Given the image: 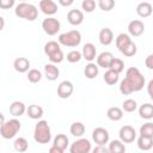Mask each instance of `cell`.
Segmentation results:
<instances>
[{
	"instance_id": "obj_1",
	"label": "cell",
	"mask_w": 153,
	"mask_h": 153,
	"mask_svg": "<svg viewBox=\"0 0 153 153\" xmlns=\"http://www.w3.org/2000/svg\"><path fill=\"white\" fill-rule=\"evenodd\" d=\"M145 86V76L136 67H129L126 72V78L120 84V92L128 96L133 92L142 90Z\"/></svg>"
},
{
	"instance_id": "obj_2",
	"label": "cell",
	"mask_w": 153,
	"mask_h": 153,
	"mask_svg": "<svg viewBox=\"0 0 153 153\" xmlns=\"http://www.w3.org/2000/svg\"><path fill=\"white\" fill-rule=\"evenodd\" d=\"M33 140L37 143H49L51 140V129L47 121L41 120L36 123L33 130Z\"/></svg>"
},
{
	"instance_id": "obj_3",
	"label": "cell",
	"mask_w": 153,
	"mask_h": 153,
	"mask_svg": "<svg viewBox=\"0 0 153 153\" xmlns=\"http://www.w3.org/2000/svg\"><path fill=\"white\" fill-rule=\"evenodd\" d=\"M14 14L19 18H23L29 22H33L38 17V10L35 5L29 4L26 1L19 2L14 8Z\"/></svg>"
},
{
	"instance_id": "obj_4",
	"label": "cell",
	"mask_w": 153,
	"mask_h": 153,
	"mask_svg": "<svg viewBox=\"0 0 153 153\" xmlns=\"http://www.w3.org/2000/svg\"><path fill=\"white\" fill-rule=\"evenodd\" d=\"M44 54L53 63H61L65 59L63 51L60 48V43L56 41H49L44 44Z\"/></svg>"
},
{
	"instance_id": "obj_5",
	"label": "cell",
	"mask_w": 153,
	"mask_h": 153,
	"mask_svg": "<svg viewBox=\"0 0 153 153\" xmlns=\"http://www.w3.org/2000/svg\"><path fill=\"white\" fill-rule=\"evenodd\" d=\"M20 128H22L20 121L14 117V118H11V120L5 121L4 123H1V126H0V134H1V136L4 139L10 140V139H13L19 133Z\"/></svg>"
},
{
	"instance_id": "obj_6",
	"label": "cell",
	"mask_w": 153,
	"mask_h": 153,
	"mask_svg": "<svg viewBox=\"0 0 153 153\" xmlns=\"http://www.w3.org/2000/svg\"><path fill=\"white\" fill-rule=\"evenodd\" d=\"M57 42L63 47L75 48L81 43V33L78 30H71V31L63 32L59 36Z\"/></svg>"
},
{
	"instance_id": "obj_7",
	"label": "cell",
	"mask_w": 153,
	"mask_h": 153,
	"mask_svg": "<svg viewBox=\"0 0 153 153\" xmlns=\"http://www.w3.org/2000/svg\"><path fill=\"white\" fill-rule=\"evenodd\" d=\"M61 24L60 22L54 17H47L42 22V29L48 36H54L60 31Z\"/></svg>"
},
{
	"instance_id": "obj_8",
	"label": "cell",
	"mask_w": 153,
	"mask_h": 153,
	"mask_svg": "<svg viewBox=\"0 0 153 153\" xmlns=\"http://www.w3.org/2000/svg\"><path fill=\"white\" fill-rule=\"evenodd\" d=\"M91 149H92L91 142H90V140H87L85 137H80V139L75 140L69 147L71 153H88V152H91Z\"/></svg>"
},
{
	"instance_id": "obj_9",
	"label": "cell",
	"mask_w": 153,
	"mask_h": 153,
	"mask_svg": "<svg viewBox=\"0 0 153 153\" xmlns=\"http://www.w3.org/2000/svg\"><path fill=\"white\" fill-rule=\"evenodd\" d=\"M74 92V85L69 80H63L57 86V96L61 99H67L69 98Z\"/></svg>"
},
{
	"instance_id": "obj_10",
	"label": "cell",
	"mask_w": 153,
	"mask_h": 153,
	"mask_svg": "<svg viewBox=\"0 0 153 153\" xmlns=\"http://www.w3.org/2000/svg\"><path fill=\"white\" fill-rule=\"evenodd\" d=\"M118 135H120V139L124 143H131L136 139V131H135V129L131 126H123V127H121V129L118 131Z\"/></svg>"
},
{
	"instance_id": "obj_11",
	"label": "cell",
	"mask_w": 153,
	"mask_h": 153,
	"mask_svg": "<svg viewBox=\"0 0 153 153\" xmlns=\"http://www.w3.org/2000/svg\"><path fill=\"white\" fill-rule=\"evenodd\" d=\"M92 140L97 145H105L109 142V131L103 127H97L92 131Z\"/></svg>"
},
{
	"instance_id": "obj_12",
	"label": "cell",
	"mask_w": 153,
	"mask_h": 153,
	"mask_svg": "<svg viewBox=\"0 0 153 153\" xmlns=\"http://www.w3.org/2000/svg\"><path fill=\"white\" fill-rule=\"evenodd\" d=\"M143 31H145V24L139 19H134L128 24V32L130 36L139 37L143 33Z\"/></svg>"
},
{
	"instance_id": "obj_13",
	"label": "cell",
	"mask_w": 153,
	"mask_h": 153,
	"mask_svg": "<svg viewBox=\"0 0 153 153\" xmlns=\"http://www.w3.org/2000/svg\"><path fill=\"white\" fill-rule=\"evenodd\" d=\"M39 10L44 14L50 17L57 12V5L54 0H41L39 1Z\"/></svg>"
},
{
	"instance_id": "obj_14",
	"label": "cell",
	"mask_w": 153,
	"mask_h": 153,
	"mask_svg": "<svg viewBox=\"0 0 153 153\" xmlns=\"http://www.w3.org/2000/svg\"><path fill=\"white\" fill-rule=\"evenodd\" d=\"M67 20L71 25L73 26H78L84 22V13L80 10H69L67 13Z\"/></svg>"
},
{
	"instance_id": "obj_15",
	"label": "cell",
	"mask_w": 153,
	"mask_h": 153,
	"mask_svg": "<svg viewBox=\"0 0 153 153\" xmlns=\"http://www.w3.org/2000/svg\"><path fill=\"white\" fill-rule=\"evenodd\" d=\"M60 75V69L56 66V63H47L44 65V76L50 80V81H55Z\"/></svg>"
},
{
	"instance_id": "obj_16",
	"label": "cell",
	"mask_w": 153,
	"mask_h": 153,
	"mask_svg": "<svg viewBox=\"0 0 153 153\" xmlns=\"http://www.w3.org/2000/svg\"><path fill=\"white\" fill-rule=\"evenodd\" d=\"M26 106L23 102H19V100H14L11 103L10 105V114L13 116V117H20L23 116L25 112H26Z\"/></svg>"
},
{
	"instance_id": "obj_17",
	"label": "cell",
	"mask_w": 153,
	"mask_h": 153,
	"mask_svg": "<svg viewBox=\"0 0 153 153\" xmlns=\"http://www.w3.org/2000/svg\"><path fill=\"white\" fill-rule=\"evenodd\" d=\"M152 12H153V7L148 1H142L136 6V13L141 18L149 17L152 14Z\"/></svg>"
},
{
	"instance_id": "obj_18",
	"label": "cell",
	"mask_w": 153,
	"mask_h": 153,
	"mask_svg": "<svg viewBox=\"0 0 153 153\" xmlns=\"http://www.w3.org/2000/svg\"><path fill=\"white\" fill-rule=\"evenodd\" d=\"M99 42L103 45H110L114 41V32L109 27H103L99 31Z\"/></svg>"
},
{
	"instance_id": "obj_19",
	"label": "cell",
	"mask_w": 153,
	"mask_h": 153,
	"mask_svg": "<svg viewBox=\"0 0 153 153\" xmlns=\"http://www.w3.org/2000/svg\"><path fill=\"white\" fill-rule=\"evenodd\" d=\"M112 60H114V55L110 51H103L97 56V65L102 68H109Z\"/></svg>"
},
{
	"instance_id": "obj_20",
	"label": "cell",
	"mask_w": 153,
	"mask_h": 153,
	"mask_svg": "<svg viewBox=\"0 0 153 153\" xmlns=\"http://www.w3.org/2000/svg\"><path fill=\"white\" fill-rule=\"evenodd\" d=\"M82 59H85L88 62H92L96 59V47L93 43H86L82 47Z\"/></svg>"
},
{
	"instance_id": "obj_21",
	"label": "cell",
	"mask_w": 153,
	"mask_h": 153,
	"mask_svg": "<svg viewBox=\"0 0 153 153\" xmlns=\"http://www.w3.org/2000/svg\"><path fill=\"white\" fill-rule=\"evenodd\" d=\"M13 67L19 73H25L30 68V61L26 57H17L13 61Z\"/></svg>"
},
{
	"instance_id": "obj_22",
	"label": "cell",
	"mask_w": 153,
	"mask_h": 153,
	"mask_svg": "<svg viewBox=\"0 0 153 153\" xmlns=\"http://www.w3.org/2000/svg\"><path fill=\"white\" fill-rule=\"evenodd\" d=\"M43 112H44L43 111V108L39 106V105H37V104H31L26 109L27 116L30 118H32V120H39L43 116Z\"/></svg>"
},
{
	"instance_id": "obj_23",
	"label": "cell",
	"mask_w": 153,
	"mask_h": 153,
	"mask_svg": "<svg viewBox=\"0 0 153 153\" xmlns=\"http://www.w3.org/2000/svg\"><path fill=\"white\" fill-rule=\"evenodd\" d=\"M139 115L143 120H151V118H153V104L145 103V104L140 105V108H139Z\"/></svg>"
},
{
	"instance_id": "obj_24",
	"label": "cell",
	"mask_w": 153,
	"mask_h": 153,
	"mask_svg": "<svg viewBox=\"0 0 153 153\" xmlns=\"http://www.w3.org/2000/svg\"><path fill=\"white\" fill-rule=\"evenodd\" d=\"M106 116H108L109 120H111L114 122H117V121L122 120V117H123V109H121L118 106H111V108L108 109Z\"/></svg>"
},
{
	"instance_id": "obj_25",
	"label": "cell",
	"mask_w": 153,
	"mask_h": 153,
	"mask_svg": "<svg viewBox=\"0 0 153 153\" xmlns=\"http://www.w3.org/2000/svg\"><path fill=\"white\" fill-rule=\"evenodd\" d=\"M137 147L141 151H149L153 147V137L140 135L137 139Z\"/></svg>"
},
{
	"instance_id": "obj_26",
	"label": "cell",
	"mask_w": 153,
	"mask_h": 153,
	"mask_svg": "<svg viewBox=\"0 0 153 153\" xmlns=\"http://www.w3.org/2000/svg\"><path fill=\"white\" fill-rule=\"evenodd\" d=\"M68 143H69V140H68L67 135H65V134H57V135L54 137V140H53V145L56 146V147H59V148L62 149L63 152H65V149L67 148Z\"/></svg>"
},
{
	"instance_id": "obj_27",
	"label": "cell",
	"mask_w": 153,
	"mask_h": 153,
	"mask_svg": "<svg viewBox=\"0 0 153 153\" xmlns=\"http://www.w3.org/2000/svg\"><path fill=\"white\" fill-rule=\"evenodd\" d=\"M130 42H131V38L128 33H120L116 37V47L118 48L120 51H122Z\"/></svg>"
},
{
	"instance_id": "obj_28",
	"label": "cell",
	"mask_w": 153,
	"mask_h": 153,
	"mask_svg": "<svg viewBox=\"0 0 153 153\" xmlns=\"http://www.w3.org/2000/svg\"><path fill=\"white\" fill-rule=\"evenodd\" d=\"M85 130H86V128H85L84 123H81V122H74L71 124V128H69L71 134L75 137H81L84 135Z\"/></svg>"
},
{
	"instance_id": "obj_29",
	"label": "cell",
	"mask_w": 153,
	"mask_h": 153,
	"mask_svg": "<svg viewBox=\"0 0 153 153\" xmlns=\"http://www.w3.org/2000/svg\"><path fill=\"white\" fill-rule=\"evenodd\" d=\"M109 152L110 153H123L126 151V146L124 142L120 139V140H112L109 143Z\"/></svg>"
},
{
	"instance_id": "obj_30",
	"label": "cell",
	"mask_w": 153,
	"mask_h": 153,
	"mask_svg": "<svg viewBox=\"0 0 153 153\" xmlns=\"http://www.w3.org/2000/svg\"><path fill=\"white\" fill-rule=\"evenodd\" d=\"M98 67H99L98 65L92 63V62H90L88 65H86V67H85V69H84L85 76H86L87 79H94V78L98 75V73H99Z\"/></svg>"
},
{
	"instance_id": "obj_31",
	"label": "cell",
	"mask_w": 153,
	"mask_h": 153,
	"mask_svg": "<svg viewBox=\"0 0 153 153\" xmlns=\"http://www.w3.org/2000/svg\"><path fill=\"white\" fill-rule=\"evenodd\" d=\"M118 73H116L115 71H112V69H108L105 73H104V76H103V79H104V81L108 84V85H115V84H117V81H118Z\"/></svg>"
},
{
	"instance_id": "obj_32",
	"label": "cell",
	"mask_w": 153,
	"mask_h": 153,
	"mask_svg": "<svg viewBox=\"0 0 153 153\" xmlns=\"http://www.w3.org/2000/svg\"><path fill=\"white\" fill-rule=\"evenodd\" d=\"M13 147L17 152H25L29 147V142L25 137H17L13 142Z\"/></svg>"
},
{
	"instance_id": "obj_33",
	"label": "cell",
	"mask_w": 153,
	"mask_h": 153,
	"mask_svg": "<svg viewBox=\"0 0 153 153\" xmlns=\"http://www.w3.org/2000/svg\"><path fill=\"white\" fill-rule=\"evenodd\" d=\"M27 80L32 84H37L42 80V73L41 71L36 69V68H32L27 72Z\"/></svg>"
},
{
	"instance_id": "obj_34",
	"label": "cell",
	"mask_w": 153,
	"mask_h": 153,
	"mask_svg": "<svg viewBox=\"0 0 153 153\" xmlns=\"http://www.w3.org/2000/svg\"><path fill=\"white\" fill-rule=\"evenodd\" d=\"M122 109L123 111L126 112H134L136 109H137V103L136 100L129 98V99H126L123 103H122Z\"/></svg>"
},
{
	"instance_id": "obj_35",
	"label": "cell",
	"mask_w": 153,
	"mask_h": 153,
	"mask_svg": "<svg viewBox=\"0 0 153 153\" xmlns=\"http://www.w3.org/2000/svg\"><path fill=\"white\" fill-rule=\"evenodd\" d=\"M108 69H112V71H115L116 73L120 74V73L124 69V62H123L121 59H116V57H114V60L111 61V63H110V66H109Z\"/></svg>"
},
{
	"instance_id": "obj_36",
	"label": "cell",
	"mask_w": 153,
	"mask_h": 153,
	"mask_svg": "<svg viewBox=\"0 0 153 153\" xmlns=\"http://www.w3.org/2000/svg\"><path fill=\"white\" fill-rule=\"evenodd\" d=\"M67 61L71 63H76L82 59V53H80L79 50H71L67 54Z\"/></svg>"
},
{
	"instance_id": "obj_37",
	"label": "cell",
	"mask_w": 153,
	"mask_h": 153,
	"mask_svg": "<svg viewBox=\"0 0 153 153\" xmlns=\"http://www.w3.org/2000/svg\"><path fill=\"white\" fill-rule=\"evenodd\" d=\"M140 135L153 137V123L152 122H147V123L142 124L141 128H140Z\"/></svg>"
},
{
	"instance_id": "obj_38",
	"label": "cell",
	"mask_w": 153,
	"mask_h": 153,
	"mask_svg": "<svg viewBox=\"0 0 153 153\" xmlns=\"http://www.w3.org/2000/svg\"><path fill=\"white\" fill-rule=\"evenodd\" d=\"M98 6L102 11L104 12H109L115 7V0H99L98 1Z\"/></svg>"
},
{
	"instance_id": "obj_39",
	"label": "cell",
	"mask_w": 153,
	"mask_h": 153,
	"mask_svg": "<svg viewBox=\"0 0 153 153\" xmlns=\"http://www.w3.org/2000/svg\"><path fill=\"white\" fill-rule=\"evenodd\" d=\"M136 51H137V48H136V44L131 41L121 53L124 55V56H127V57H130V56H134L135 54H136Z\"/></svg>"
},
{
	"instance_id": "obj_40",
	"label": "cell",
	"mask_w": 153,
	"mask_h": 153,
	"mask_svg": "<svg viewBox=\"0 0 153 153\" xmlns=\"http://www.w3.org/2000/svg\"><path fill=\"white\" fill-rule=\"evenodd\" d=\"M81 7H82V10H84L85 12L91 13V12H93L94 8H96V1H94V0H82Z\"/></svg>"
},
{
	"instance_id": "obj_41",
	"label": "cell",
	"mask_w": 153,
	"mask_h": 153,
	"mask_svg": "<svg viewBox=\"0 0 153 153\" xmlns=\"http://www.w3.org/2000/svg\"><path fill=\"white\" fill-rule=\"evenodd\" d=\"M14 4H16V0H0V8L8 10V8H12Z\"/></svg>"
},
{
	"instance_id": "obj_42",
	"label": "cell",
	"mask_w": 153,
	"mask_h": 153,
	"mask_svg": "<svg viewBox=\"0 0 153 153\" xmlns=\"http://www.w3.org/2000/svg\"><path fill=\"white\" fill-rule=\"evenodd\" d=\"M93 153H110L109 148L105 147V145H97L93 148Z\"/></svg>"
},
{
	"instance_id": "obj_43",
	"label": "cell",
	"mask_w": 153,
	"mask_h": 153,
	"mask_svg": "<svg viewBox=\"0 0 153 153\" xmlns=\"http://www.w3.org/2000/svg\"><path fill=\"white\" fill-rule=\"evenodd\" d=\"M145 66L148 69H153V54H149L146 59H145Z\"/></svg>"
},
{
	"instance_id": "obj_44",
	"label": "cell",
	"mask_w": 153,
	"mask_h": 153,
	"mask_svg": "<svg viewBox=\"0 0 153 153\" xmlns=\"http://www.w3.org/2000/svg\"><path fill=\"white\" fill-rule=\"evenodd\" d=\"M147 93H148L149 98L153 100V79H151L147 84Z\"/></svg>"
},
{
	"instance_id": "obj_45",
	"label": "cell",
	"mask_w": 153,
	"mask_h": 153,
	"mask_svg": "<svg viewBox=\"0 0 153 153\" xmlns=\"http://www.w3.org/2000/svg\"><path fill=\"white\" fill-rule=\"evenodd\" d=\"M59 1V4L61 5V6H63V7H68V6H71L73 2H74V0H57Z\"/></svg>"
},
{
	"instance_id": "obj_46",
	"label": "cell",
	"mask_w": 153,
	"mask_h": 153,
	"mask_svg": "<svg viewBox=\"0 0 153 153\" xmlns=\"http://www.w3.org/2000/svg\"><path fill=\"white\" fill-rule=\"evenodd\" d=\"M49 152H50V153H63L62 149H60L59 147H56V146H54V145L49 148Z\"/></svg>"
},
{
	"instance_id": "obj_47",
	"label": "cell",
	"mask_w": 153,
	"mask_h": 153,
	"mask_svg": "<svg viewBox=\"0 0 153 153\" xmlns=\"http://www.w3.org/2000/svg\"><path fill=\"white\" fill-rule=\"evenodd\" d=\"M19 1H20V2H24V1H26V0H19Z\"/></svg>"
}]
</instances>
